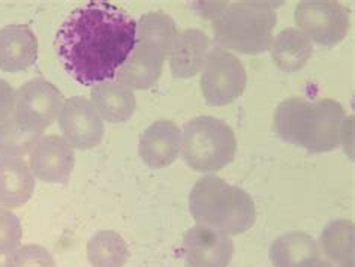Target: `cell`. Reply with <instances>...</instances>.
<instances>
[{"instance_id":"cell-24","label":"cell","mask_w":355,"mask_h":267,"mask_svg":"<svg viewBox=\"0 0 355 267\" xmlns=\"http://www.w3.org/2000/svg\"><path fill=\"white\" fill-rule=\"evenodd\" d=\"M21 236L20 219L11 210L0 209V254L14 252L21 242Z\"/></svg>"},{"instance_id":"cell-25","label":"cell","mask_w":355,"mask_h":267,"mask_svg":"<svg viewBox=\"0 0 355 267\" xmlns=\"http://www.w3.org/2000/svg\"><path fill=\"white\" fill-rule=\"evenodd\" d=\"M15 114V92L9 83L0 78V125L11 121Z\"/></svg>"},{"instance_id":"cell-3","label":"cell","mask_w":355,"mask_h":267,"mask_svg":"<svg viewBox=\"0 0 355 267\" xmlns=\"http://www.w3.org/2000/svg\"><path fill=\"white\" fill-rule=\"evenodd\" d=\"M204 14L213 20V32L222 47L243 54L270 49L277 24L275 5L268 2H205Z\"/></svg>"},{"instance_id":"cell-13","label":"cell","mask_w":355,"mask_h":267,"mask_svg":"<svg viewBox=\"0 0 355 267\" xmlns=\"http://www.w3.org/2000/svg\"><path fill=\"white\" fill-rule=\"evenodd\" d=\"M182 149L180 128L171 121L150 125L139 138V156L150 169L171 165Z\"/></svg>"},{"instance_id":"cell-6","label":"cell","mask_w":355,"mask_h":267,"mask_svg":"<svg viewBox=\"0 0 355 267\" xmlns=\"http://www.w3.org/2000/svg\"><path fill=\"white\" fill-rule=\"evenodd\" d=\"M237 138L232 128L213 116H200L183 126L182 153L195 171L214 173L232 162Z\"/></svg>"},{"instance_id":"cell-4","label":"cell","mask_w":355,"mask_h":267,"mask_svg":"<svg viewBox=\"0 0 355 267\" xmlns=\"http://www.w3.org/2000/svg\"><path fill=\"white\" fill-rule=\"evenodd\" d=\"M189 210L198 224L227 236L246 233L257 221L255 203L248 192L218 176H204L195 183Z\"/></svg>"},{"instance_id":"cell-1","label":"cell","mask_w":355,"mask_h":267,"mask_svg":"<svg viewBox=\"0 0 355 267\" xmlns=\"http://www.w3.org/2000/svg\"><path fill=\"white\" fill-rule=\"evenodd\" d=\"M137 44V21L110 2H89L68 15L54 49L69 76L83 86L114 80Z\"/></svg>"},{"instance_id":"cell-7","label":"cell","mask_w":355,"mask_h":267,"mask_svg":"<svg viewBox=\"0 0 355 267\" xmlns=\"http://www.w3.org/2000/svg\"><path fill=\"white\" fill-rule=\"evenodd\" d=\"M202 68L201 92L209 105H227L243 95L246 89V71L234 54L220 47L211 49Z\"/></svg>"},{"instance_id":"cell-10","label":"cell","mask_w":355,"mask_h":267,"mask_svg":"<svg viewBox=\"0 0 355 267\" xmlns=\"http://www.w3.org/2000/svg\"><path fill=\"white\" fill-rule=\"evenodd\" d=\"M59 128L72 147L89 150L104 138V123L92 101L84 96H73L64 104L59 114Z\"/></svg>"},{"instance_id":"cell-14","label":"cell","mask_w":355,"mask_h":267,"mask_svg":"<svg viewBox=\"0 0 355 267\" xmlns=\"http://www.w3.org/2000/svg\"><path fill=\"white\" fill-rule=\"evenodd\" d=\"M38 59V40L27 26L14 24L0 29V69H29Z\"/></svg>"},{"instance_id":"cell-21","label":"cell","mask_w":355,"mask_h":267,"mask_svg":"<svg viewBox=\"0 0 355 267\" xmlns=\"http://www.w3.org/2000/svg\"><path fill=\"white\" fill-rule=\"evenodd\" d=\"M87 255L93 267H121L129 257L126 242L114 232H99L87 245Z\"/></svg>"},{"instance_id":"cell-15","label":"cell","mask_w":355,"mask_h":267,"mask_svg":"<svg viewBox=\"0 0 355 267\" xmlns=\"http://www.w3.org/2000/svg\"><path fill=\"white\" fill-rule=\"evenodd\" d=\"M209 36L198 29H188L177 35L170 53V67L175 78L195 77L204 67L209 53Z\"/></svg>"},{"instance_id":"cell-19","label":"cell","mask_w":355,"mask_h":267,"mask_svg":"<svg viewBox=\"0 0 355 267\" xmlns=\"http://www.w3.org/2000/svg\"><path fill=\"white\" fill-rule=\"evenodd\" d=\"M270 261L275 267H300L320 257L315 239L302 232L285 233L270 248Z\"/></svg>"},{"instance_id":"cell-8","label":"cell","mask_w":355,"mask_h":267,"mask_svg":"<svg viewBox=\"0 0 355 267\" xmlns=\"http://www.w3.org/2000/svg\"><path fill=\"white\" fill-rule=\"evenodd\" d=\"M294 20L298 31L311 42L320 45L339 44L349 29V12L339 2L331 0H306L295 6Z\"/></svg>"},{"instance_id":"cell-16","label":"cell","mask_w":355,"mask_h":267,"mask_svg":"<svg viewBox=\"0 0 355 267\" xmlns=\"http://www.w3.org/2000/svg\"><path fill=\"white\" fill-rule=\"evenodd\" d=\"M35 176L21 158L0 156V206L18 207L31 200Z\"/></svg>"},{"instance_id":"cell-9","label":"cell","mask_w":355,"mask_h":267,"mask_svg":"<svg viewBox=\"0 0 355 267\" xmlns=\"http://www.w3.org/2000/svg\"><path fill=\"white\" fill-rule=\"evenodd\" d=\"M63 104L62 92L50 81L31 80L15 92V121L27 131L42 134L59 117Z\"/></svg>"},{"instance_id":"cell-2","label":"cell","mask_w":355,"mask_h":267,"mask_svg":"<svg viewBox=\"0 0 355 267\" xmlns=\"http://www.w3.org/2000/svg\"><path fill=\"white\" fill-rule=\"evenodd\" d=\"M345 110L334 99L282 101L275 113V130L282 140L312 153L331 152L342 140Z\"/></svg>"},{"instance_id":"cell-17","label":"cell","mask_w":355,"mask_h":267,"mask_svg":"<svg viewBox=\"0 0 355 267\" xmlns=\"http://www.w3.org/2000/svg\"><path fill=\"white\" fill-rule=\"evenodd\" d=\"M92 104L110 123L126 122L135 112L134 90L119 80L101 83L92 89Z\"/></svg>"},{"instance_id":"cell-5","label":"cell","mask_w":355,"mask_h":267,"mask_svg":"<svg viewBox=\"0 0 355 267\" xmlns=\"http://www.w3.org/2000/svg\"><path fill=\"white\" fill-rule=\"evenodd\" d=\"M177 38V26L162 11L148 12L137 23V44L117 72L130 89H150L161 76L164 62Z\"/></svg>"},{"instance_id":"cell-12","label":"cell","mask_w":355,"mask_h":267,"mask_svg":"<svg viewBox=\"0 0 355 267\" xmlns=\"http://www.w3.org/2000/svg\"><path fill=\"white\" fill-rule=\"evenodd\" d=\"M76 165L73 147L59 135H42L31 152L33 176L46 183L67 185Z\"/></svg>"},{"instance_id":"cell-20","label":"cell","mask_w":355,"mask_h":267,"mask_svg":"<svg viewBox=\"0 0 355 267\" xmlns=\"http://www.w3.org/2000/svg\"><path fill=\"white\" fill-rule=\"evenodd\" d=\"M321 246L325 257L339 267L354 264V224L349 219L333 221L324 228Z\"/></svg>"},{"instance_id":"cell-18","label":"cell","mask_w":355,"mask_h":267,"mask_svg":"<svg viewBox=\"0 0 355 267\" xmlns=\"http://www.w3.org/2000/svg\"><path fill=\"white\" fill-rule=\"evenodd\" d=\"M272 58L285 72L300 71L313 54L311 40L298 29H285L273 38Z\"/></svg>"},{"instance_id":"cell-22","label":"cell","mask_w":355,"mask_h":267,"mask_svg":"<svg viewBox=\"0 0 355 267\" xmlns=\"http://www.w3.org/2000/svg\"><path fill=\"white\" fill-rule=\"evenodd\" d=\"M41 137V134L27 131L15 119H11L0 125V156L21 158L32 152Z\"/></svg>"},{"instance_id":"cell-11","label":"cell","mask_w":355,"mask_h":267,"mask_svg":"<svg viewBox=\"0 0 355 267\" xmlns=\"http://www.w3.org/2000/svg\"><path fill=\"white\" fill-rule=\"evenodd\" d=\"M183 252L186 267H228L234 245L230 236L198 224L186 232Z\"/></svg>"},{"instance_id":"cell-26","label":"cell","mask_w":355,"mask_h":267,"mask_svg":"<svg viewBox=\"0 0 355 267\" xmlns=\"http://www.w3.org/2000/svg\"><path fill=\"white\" fill-rule=\"evenodd\" d=\"M300 267H334L330 261H327V260H321L320 257H318V259H313V260H311V261H307V263H304L303 266H300Z\"/></svg>"},{"instance_id":"cell-23","label":"cell","mask_w":355,"mask_h":267,"mask_svg":"<svg viewBox=\"0 0 355 267\" xmlns=\"http://www.w3.org/2000/svg\"><path fill=\"white\" fill-rule=\"evenodd\" d=\"M5 267H55V264L51 254L41 245H26L8 255Z\"/></svg>"}]
</instances>
